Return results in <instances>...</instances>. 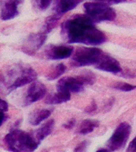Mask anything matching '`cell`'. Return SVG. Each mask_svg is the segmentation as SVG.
Here are the masks:
<instances>
[{"label": "cell", "instance_id": "obj_1", "mask_svg": "<svg viewBox=\"0 0 136 152\" xmlns=\"http://www.w3.org/2000/svg\"><path fill=\"white\" fill-rule=\"evenodd\" d=\"M61 36L67 43L98 45L106 42V36L98 30L86 15H73L61 24Z\"/></svg>", "mask_w": 136, "mask_h": 152}, {"label": "cell", "instance_id": "obj_2", "mask_svg": "<svg viewBox=\"0 0 136 152\" xmlns=\"http://www.w3.org/2000/svg\"><path fill=\"white\" fill-rule=\"evenodd\" d=\"M36 79L37 73L32 68L23 64H15L2 74L1 88L8 94L18 88L31 84Z\"/></svg>", "mask_w": 136, "mask_h": 152}, {"label": "cell", "instance_id": "obj_3", "mask_svg": "<svg viewBox=\"0 0 136 152\" xmlns=\"http://www.w3.org/2000/svg\"><path fill=\"white\" fill-rule=\"evenodd\" d=\"M6 148L10 152H34L39 142L33 132H26L20 129L10 131L3 139Z\"/></svg>", "mask_w": 136, "mask_h": 152}, {"label": "cell", "instance_id": "obj_4", "mask_svg": "<svg viewBox=\"0 0 136 152\" xmlns=\"http://www.w3.org/2000/svg\"><path fill=\"white\" fill-rule=\"evenodd\" d=\"M95 75L92 72H86L73 77H65L58 80L57 84V91L67 92H79L83 91L85 86L92 85L95 82Z\"/></svg>", "mask_w": 136, "mask_h": 152}, {"label": "cell", "instance_id": "obj_5", "mask_svg": "<svg viewBox=\"0 0 136 152\" xmlns=\"http://www.w3.org/2000/svg\"><path fill=\"white\" fill-rule=\"evenodd\" d=\"M86 15L94 23H99L106 21H114L116 18V13L113 8L107 4L100 2H88L84 4Z\"/></svg>", "mask_w": 136, "mask_h": 152}, {"label": "cell", "instance_id": "obj_6", "mask_svg": "<svg viewBox=\"0 0 136 152\" xmlns=\"http://www.w3.org/2000/svg\"><path fill=\"white\" fill-rule=\"evenodd\" d=\"M103 52L94 47H80L75 51L71 64L75 67H84L96 65L101 58Z\"/></svg>", "mask_w": 136, "mask_h": 152}, {"label": "cell", "instance_id": "obj_7", "mask_svg": "<svg viewBox=\"0 0 136 152\" xmlns=\"http://www.w3.org/2000/svg\"><path fill=\"white\" fill-rule=\"evenodd\" d=\"M131 132V125L126 122L121 123L115 130L106 143L111 151H117L125 147Z\"/></svg>", "mask_w": 136, "mask_h": 152}, {"label": "cell", "instance_id": "obj_8", "mask_svg": "<svg viewBox=\"0 0 136 152\" xmlns=\"http://www.w3.org/2000/svg\"><path fill=\"white\" fill-rule=\"evenodd\" d=\"M46 88L42 83L38 81H34L30 84L26 90L25 97L23 100V105L28 106L31 104L37 102L45 97L46 94Z\"/></svg>", "mask_w": 136, "mask_h": 152}, {"label": "cell", "instance_id": "obj_9", "mask_svg": "<svg viewBox=\"0 0 136 152\" xmlns=\"http://www.w3.org/2000/svg\"><path fill=\"white\" fill-rule=\"evenodd\" d=\"M74 51L70 45H50L45 50V57L50 60H61L69 58Z\"/></svg>", "mask_w": 136, "mask_h": 152}, {"label": "cell", "instance_id": "obj_10", "mask_svg": "<svg viewBox=\"0 0 136 152\" xmlns=\"http://www.w3.org/2000/svg\"><path fill=\"white\" fill-rule=\"evenodd\" d=\"M47 34L43 32L31 34L27 37L25 45H23V52L26 53L27 54L34 55L45 42Z\"/></svg>", "mask_w": 136, "mask_h": 152}, {"label": "cell", "instance_id": "obj_11", "mask_svg": "<svg viewBox=\"0 0 136 152\" xmlns=\"http://www.w3.org/2000/svg\"><path fill=\"white\" fill-rule=\"evenodd\" d=\"M23 0H1V19L7 21L19 14V6Z\"/></svg>", "mask_w": 136, "mask_h": 152}, {"label": "cell", "instance_id": "obj_12", "mask_svg": "<svg viewBox=\"0 0 136 152\" xmlns=\"http://www.w3.org/2000/svg\"><path fill=\"white\" fill-rule=\"evenodd\" d=\"M97 69L102 70L104 72H111V73H118L121 72V67L119 61L111 56L104 53L102 54L101 58H99V61L95 65Z\"/></svg>", "mask_w": 136, "mask_h": 152}, {"label": "cell", "instance_id": "obj_13", "mask_svg": "<svg viewBox=\"0 0 136 152\" xmlns=\"http://www.w3.org/2000/svg\"><path fill=\"white\" fill-rule=\"evenodd\" d=\"M82 0H54L53 6V15L61 18L65 13L74 9L81 3Z\"/></svg>", "mask_w": 136, "mask_h": 152}, {"label": "cell", "instance_id": "obj_14", "mask_svg": "<svg viewBox=\"0 0 136 152\" xmlns=\"http://www.w3.org/2000/svg\"><path fill=\"white\" fill-rule=\"evenodd\" d=\"M71 99V93L62 91H57L52 95H49L45 99V103L47 104H63Z\"/></svg>", "mask_w": 136, "mask_h": 152}, {"label": "cell", "instance_id": "obj_15", "mask_svg": "<svg viewBox=\"0 0 136 152\" xmlns=\"http://www.w3.org/2000/svg\"><path fill=\"white\" fill-rule=\"evenodd\" d=\"M54 127V120H49L45 124H43L42 127L37 128L35 131H33V134L36 138V140L39 142H41L45 138H46L49 135L52 133Z\"/></svg>", "mask_w": 136, "mask_h": 152}, {"label": "cell", "instance_id": "obj_16", "mask_svg": "<svg viewBox=\"0 0 136 152\" xmlns=\"http://www.w3.org/2000/svg\"><path fill=\"white\" fill-rule=\"evenodd\" d=\"M52 113V110L50 109H40L36 110L31 113L29 118V122L33 126H37L42 121L50 117Z\"/></svg>", "mask_w": 136, "mask_h": 152}, {"label": "cell", "instance_id": "obj_17", "mask_svg": "<svg viewBox=\"0 0 136 152\" xmlns=\"http://www.w3.org/2000/svg\"><path fill=\"white\" fill-rule=\"evenodd\" d=\"M99 123L98 120H85L82 121L81 124H80L77 133L80 135H87L94 131L97 127H99Z\"/></svg>", "mask_w": 136, "mask_h": 152}, {"label": "cell", "instance_id": "obj_18", "mask_svg": "<svg viewBox=\"0 0 136 152\" xmlns=\"http://www.w3.org/2000/svg\"><path fill=\"white\" fill-rule=\"evenodd\" d=\"M60 18H61L57 17V16H56L54 15L46 18L44 23H43V26H42V32L45 33L46 34H48L49 33L51 32L56 27V26H57L58 21L60 20Z\"/></svg>", "mask_w": 136, "mask_h": 152}, {"label": "cell", "instance_id": "obj_19", "mask_svg": "<svg viewBox=\"0 0 136 152\" xmlns=\"http://www.w3.org/2000/svg\"><path fill=\"white\" fill-rule=\"evenodd\" d=\"M66 70V66L62 64V63H60L58 65H57L51 71H50L49 73L46 76V79L48 80H54L56 79L61 77Z\"/></svg>", "mask_w": 136, "mask_h": 152}, {"label": "cell", "instance_id": "obj_20", "mask_svg": "<svg viewBox=\"0 0 136 152\" xmlns=\"http://www.w3.org/2000/svg\"><path fill=\"white\" fill-rule=\"evenodd\" d=\"M52 0H32L34 7L39 11H43L49 8Z\"/></svg>", "mask_w": 136, "mask_h": 152}, {"label": "cell", "instance_id": "obj_21", "mask_svg": "<svg viewBox=\"0 0 136 152\" xmlns=\"http://www.w3.org/2000/svg\"><path fill=\"white\" fill-rule=\"evenodd\" d=\"M113 87L116 89L123 91V92H130V91H133L135 89L136 85H130V84L125 82H117Z\"/></svg>", "mask_w": 136, "mask_h": 152}, {"label": "cell", "instance_id": "obj_22", "mask_svg": "<svg viewBox=\"0 0 136 152\" xmlns=\"http://www.w3.org/2000/svg\"><path fill=\"white\" fill-rule=\"evenodd\" d=\"M88 146V142L84 140L77 145V147L75 148L74 152H86Z\"/></svg>", "mask_w": 136, "mask_h": 152}, {"label": "cell", "instance_id": "obj_23", "mask_svg": "<svg viewBox=\"0 0 136 152\" xmlns=\"http://www.w3.org/2000/svg\"><path fill=\"white\" fill-rule=\"evenodd\" d=\"M93 1L106 3L107 5H113V4H118V3H124L126 0H93Z\"/></svg>", "mask_w": 136, "mask_h": 152}, {"label": "cell", "instance_id": "obj_24", "mask_svg": "<svg viewBox=\"0 0 136 152\" xmlns=\"http://www.w3.org/2000/svg\"><path fill=\"white\" fill-rule=\"evenodd\" d=\"M126 152H136V137L129 143Z\"/></svg>", "mask_w": 136, "mask_h": 152}, {"label": "cell", "instance_id": "obj_25", "mask_svg": "<svg viewBox=\"0 0 136 152\" xmlns=\"http://www.w3.org/2000/svg\"><path fill=\"white\" fill-rule=\"evenodd\" d=\"M75 124H76V121H75L74 119H71V120L64 124V127H65L67 129H72V127H74Z\"/></svg>", "mask_w": 136, "mask_h": 152}, {"label": "cell", "instance_id": "obj_26", "mask_svg": "<svg viewBox=\"0 0 136 152\" xmlns=\"http://www.w3.org/2000/svg\"><path fill=\"white\" fill-rule=\"evenodd\" d=\"M8 110V104L6 102L5 100H2L1 101V112H5Z\"/></svg>", "mask_w": 136, "mask_h": 152}, {"label": "cell", "instance_id": "obj_27", "mask_svg": "<svg viewBox=\"0 0 136 152\" xmlns=\"http://www.w3.org/2000/svg\"><path fill=\"white\" fill-rule=\"evenodd\" d=\"M96 109H97V104H95V103H92V104L89 106L88 108H86V111L87 112H88V113H92V112H94V111H96Z\"/></svg>", "mask_w": 136, "mask_h": 152}, {"label": "cell", "instance_id": "obj_28", "mask_svg": "<svg viewBox=\"0 0 136 152\" xmlns=\"http://www.w3.org/2000/svg\"><path fill=\"white\" fill-rule=\"evenodd\" d=\"M96 152H111V151L109 149H99Z\"/></svg>", "mask_w": 136, "mask_h": 152}]
</instances>
